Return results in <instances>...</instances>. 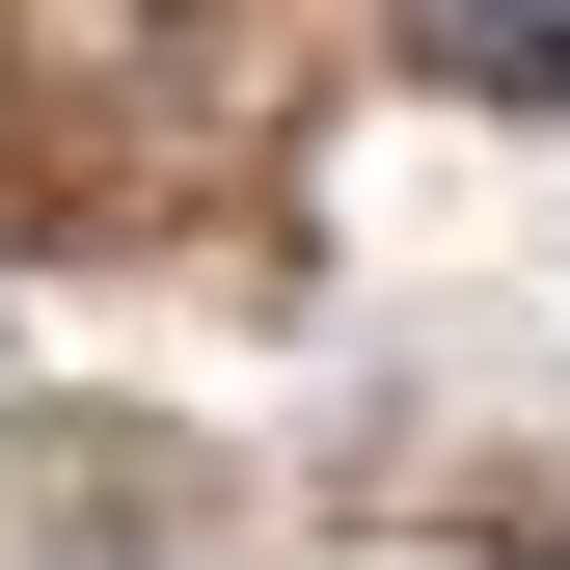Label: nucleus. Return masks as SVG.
Listing matches in <instances>:
<instances>
[{"mask_svg": "<svg viewBox=\"0 0 570 570\" xmlns=\"http://www.w3.org/2000/svg\"><path fill=\"white\" fill-rule=\"evenodd\" d=\"M381 28H407V55H435V82H517V109L570 82V0H381Z\"/></svg>", "mask_w": 570, "mask_h": 570, "instance_id": "obj_1", "label": "nucleus"}]
</instances>
